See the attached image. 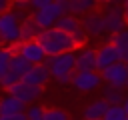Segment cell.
Wrapping results in <instances>:
<instances>
[{"label":"cell","instance_id":"obj_1","mask_svg":"<svg viewBox=\"0 0 128 120\" xmlns=\"http://www.w3.org/2000/svg\"><path fill=\"white\" fill-rule=\"evenodd\" d=\"M38 42L42 44L46 56H56V54H62V52H76V44L72 40L70 34L58 30V28H48V30H42L40 36H38Z\"/></svg>","mask_w":128,"mask_h":120},{"label":"cell","instance_id":"obj_2","mask_svg":"<svg viewBox=\"0 0 128 120\" xmlns=\"http://www.w3.org/2000/svg\"><path fill=\"white\" fill-rule=\"evenodd\" d=\"M44 64L52 78H56L60 84H70L76 72V52H62L56 56H46Z\"/></svg>","mask_w":128,"mask_h":120},{"label":"cell","instance_id":"obj_3","mask_svg":"<svg viewBox=\"0 0 128 120\" xmlns=\"http://www.w3.org/2000/svg\"><path fill=\"white\" fill-rule=\"evenodd\" d=\"M64 14H70V0H54L52 4L36 10L32 14V18L42 30H48V28H54L58 18Z\"/></svg>","mask_w":128,"mask_h":120},{"label":"cell","instance_id":"obj_4","mask_svg":"<svg viewBox=\"0 0 128 120\" xmlns=\"http://www.w3.org/2000/svg\"><path fill=\"white\" fill-rule=\"evenodd\" d=\"M20 24L22 18L16 10L0 14V46H18L20 44Z\"/></svg>","mask_w":128,"mask_h":120},{"label":"cell","instance_id":"obj_5","mask_svg":"<svg viewBox=\"0 0 128 120\" xmlns=\"http://www.w3.org/2000/svg\"><path fill=\"white\" fill-rule=\"evenodd\" d=\"M42 92H44V86L28 84V82H24V80H18V82L8 90V94H12L16 100H20V102L26 104V106L34 104V102L42 96Z\"/></svg>","mask_w":128,"mask_h":120},{"label":"cell","instance_id":"obj_6","mask_svg":"<svg viewBox=\"0 0 128 120\" xmlns=\"http://www.w3.org/2000/svg\"><path fill=\"white\" fill-rule=\"evenodd\" d=\"M102 16H104V30L110 36L126 30V18H124V12H122L120 4H108L106 12Z\"/></svg>","mask_w":128,"mask_h":120},{"label":"cell","instance_id":"obj_7","mask_svg":"<svg viewBox=\"0 0 128 120\" xmlns=\"http://www.w3.org/2000/svg\"><path fill=\"white\" fill-rule=\"evenodd\" d=\"M102 74L98 70H82V72H74L72 76V86L80 92H92L102 84Z\"/></svg>","mask_w":128,"mask_h":120},{"label":"cell","instance_id":"obj_8","mask_svg":"<svg viewBox=\"0 0 128 120\" xmlns=\"http://www.w3.org/2000/svg\"><path fill=\"white\" fill-rule=\"evenodd\" d=\"M100 74H102V80L110 86L124 88L128 84V64L126 62H116V64L108 66L106 70H102Z\"/></svg>","mask_w":128,"mask_h":120},{"label":"cell","instance_id":"obj_9","mask_svg":"<svg viewBox=\"0 0 128 120\" xmlns=\"http://www.w3.org/2000/svg\"><path fill=\"white\" fill-rule=\"evenodd\" d=\"M18 54L24 60H28L30 64H44V60H46V52H44V48L38 40L20 42L18 44Z\"/></svg>","mask_w":128,"mask_h":120},{"label":"cell","instance_id":"obj_10","mask_svg":"<svg viewBox=\"0 0 128 120\" xmlns=\"http://www.w3.org/2000/svg\"><path fill=\"white\" fill-rule=\"evenodd\" d=\"M116 62H120V56H118V50H116L114 44L106 42V44H102V46L96 50V70H98V72L106 70L108 66L116 64Z\"/></svg>","mask_w":128,"mask_h":120},{"label":"cell","instance_id":"obj_11","mask_svg":"<svg viewBox=\"0 0 128 120\" xmlns=\"http://www.w3.org/2000/svg\"><path fill=\"white\" fill-rule=\"evenodd\" d=\"M82 30L88 36H100L102 32H106L104 30V16L98 12H88L82 18Z\"/></svg>","mask_w":128,"mask_h":120},{"label":"cell","instance_id":"obj_12","mask_svg":"<svg viewBox=\"0 0 128 120\" xmlns=\"http://www.w3.org/2000/svg\"><path fill=\"white\" fill-rule=\"evenodd\" d=\"M82 70H96V50L94 48H78L76 52V72Z\"/></svg>","mask_w":128,"mask_h":120},{"label":"cell","instance_id":"obj_13","mask_svg":"<svg viewBox=\"0 0 128 120\" xmlns=\"http://www.w3.org/2000/svg\"><path fill=\"white\" fill-rule=\"evenodd\" d=\"M48 78H52L50 76V72H48V68H46V64H32L30 66V70L24 74V82H28V84H36V86H44L46 82H48Z\"/></svg>","mask_w":128,"mask_h":120},{"label":"cell","instance_id":"obj_14","mask_svg":"<svg viewBox=\"0 0 128 120\" xmlns=\"http://www.w3.org/2000/svg\"><path fill=\"white\" fill-rule=\"evenodd\" d=\"M42 28L34 22L32 16H28L26 20H22L20 24V42H28V40H38Z\"/></svg>","mask_w":128,"mask_h":120},{"label":"cell","instance_id":"obj_15","mask_svg":"<svg viewBox=\"0 0 128 120\" xmlns=\"http://www.w3.org/2000/svg\"><path fill=\"white\" fill-rule=\"evenodd\" d=\"M54 28H58V30H62V32H66V34L72 36V34H76V32L82 30V22L74 14H64V16L58 18V22H56Z\"/></svg>","mask_w":128,"mask_h":120},{"label":"cell","instance_id":"obj_16","mask_svg":"<svg viewBox=\"0 0 128 120\" xmlns=\"http://www.w3.org/2000/svg\"><path fill=\"white\" fill-rule=\"evenodd\" d=\"M26 104H22L20 100H16L12 94H6L0 98V116H8V114H18V112H26L24 110Z\"/></svg>","mask_w":128,"mask_h":120},{"label":"cell","instance_id":"obj_17","mask_svg":"<svg viewBox=\"0 0 128 120\" xmlns=\"http://www.w3.org/2000/svg\"><path fill=\"white\" fill-rule=\"evenodd\" d=\"M106 110H108V102H106L104 98L94 100V102H90V104L86 106V110H84V120H102V116L106 114Z\"/></svg>","mask_w":128,"mask_h":120},{"label":"cell","instance_id":"obj_18","mask_svg":"<svg viewBox=\"0 0 128 120\" xmlns=\"http://www.w3.org/2000/svg\"><path fill=\"white\" fill-rule=\"evenodd\" d=\"M110 44L116 46L118 56H120V62H126L128 64V30H122L118 34H112L110 36Z\"/></svg>","mask_w":128,"mask_h":120},{"label":"cell","instance_id":"obj_19","mask_svg":"<svg viewBox=\"0 0 128 120\" xmlns=\"http://www.w3.org/2000/svg\"><path fill=\"white\" fill-rule=\"evenodd\" d=\"M102 98L108 102V106H122V102H124V92H122V88H116V86H106L104 88V92H102Z\"/></svg>","mask_w":128,"mask_h":120},{"label":"cell","instance_id":"obj_20","mask_svg":"<svg viewBox=\"0 0 128 120\" xmlns=\"http://www.w3.org/2000/svg\"><path fill=\"white\" fill-rule=\"evenodd\" d=\"M14 54H18V46H0V80L10 70V60Z\"/></svg>","mask_w":128,"mask_h":120},{"label":"cell","instance_id":"obj_21","mask_svg":"<svg viewBox=\"0 0 128 120\" xmlns=\"http://www.w3.org/2000/svg\"><path fill=\"white\" fill-rule=\"evenodd\" d=\"M98 2L96 0H70V14L74 16H86L88 12L94 10Z\"/></svg>","mask_w":128,"mask_h":120},{"label":"cell","instance_id":"obj_22","mask_svg":"<svg viewBox=\"0 0 128 120\" xmlns=\"http://www.w3.org/2000/svg\"><path fill=\"white\" fill-rule=\"evenodd\" d=\"M30 66H32V64H30L28 60H24L20 54H14V56H12V60H10V72H14L20 80H22V78H24V74L30 70Z\"/></svg>","mask_w":128,"mask_h":120},{"label":"cell","instance_id":"obj_23","mask_svg":"<svg viewBox=\"0 0 128 120\" xmlns=\"http://www.w3.org/2000/svg\"><path fill=\"white\" fill-rule=\"evenodd\" d=\"M102 120H128V114H126V110L122 106H108Z\"/></svg>","mask_w":128,"mask_h":120},{"label":"cell","instance_id":"obj_24","mask_svg":"<svg viewBox=\"0 0 128 120\" xmlns=\"http://www.w3.org/2000/svg\"><path fill=\"white\" fill-rule=\"evenodd\" d=\"M44 112H46V108H42V106H38V104H30V106L26 108L28 120H44Z\"/></svg>","mask_w":128,"mask_h":120},{"label":"cell","instance_id":"obj_25","mask_svg":"<svg viewBox=\"0 0 128 120\" xmlns=\"http://www.w3.org/2000/svg\"><path fill=\"white\" fill-rule=\"evenodd\" d=\"M44 120H70L68 114L64 110H58V108H48L44 112Z\"/></svg>","mask_w":128,"mask_h":120},{"label":"cell","instance_id":"obj_26","mask_svg":"<svg viewBox=\"0 0 128 120\" xmlns=\"http://www.w3.org/2000/svg\"><path fill=\"white\" fill-rule=\"evenodd\" d=\"M18 80H20V78H18L14 72H10V70H8V72L2 76V80H0V86H2L4 90H10V88H12V86H14Z\"/></svg>","mask_w":128,"mask_h":120},{"label":"cell","instance_id":"obj_27","mask_svg":"<svg viewBox=\"0 0 128 120\" xmlns=\"http://www.w3.org/2000/svg\"><path fill=\"white\" fill-rule=\"evenodd\" d=\"M54 0H30L28 2V8H32L34 12L36 10H40V8H44V6H48V4H52Z\"/></svg>","mask_w":128,"mask_h":120},{"label":"cell","instance_id":"obj_28","mask_svg":"<svg viewBox=\"0 0 128 120\" xmlns=\"http://www.w3.org/2000/svg\"><path fill=\"white\" fill-rule=\"evenodd\" d=\"M0 120H28L26 112H18V114H8V116H0Z\"/></svg>","mask_w":128,"mask_h":120},{"label":"cell","instance_id":"obj_29","mask_svg":"<svg viewBox=\"0 0 128 120\" xmlns=\"http://www.w3.org/2000/svg\"><path fill=\"white\" fill-rule=\"evenodd\" d=\"M10 6H12V0H0V14L8 12V10H10Z\"/></svg>","mask_w":128,"mask_h":120},{"label":"cell","instance_id":"obj_30","mask_svg":"<svg viewBox=\"0 0 128 120\" xmlns=\"http://www.w3.org/2000/svg\"><path fill=\"white\" fill-rule=\"evenodd\" d=\"M28 2H30V0H12V4H14L18 10H24V8L28 6Z\"/></svg>","mask_w":128,"mask_h":120},{"label":"cell","instance_id":"obj_31","mask_svg":"<svg viewBox=\"0 0 128 120\" xmlns=\"http://www.w3.org/2000/svg\"><path fill=\"white\" fill-rule=\"evenodd\" d=\"M122 12H124V18H126V24H128V0H122Z\"/></svg>","mask_w":128,"mask_h":120},{"label":"cell","instance_id":"obj_32","mask_svg":"<svg viewBox=\"0 0 128 120\" xmlns=\"http://www.w3.org/2000/svg\"><path fill=\"white\" fill-rule=\"evenodd\" d=\"M96 2H100V4H118L122 0H96Z\"/></svg>","mask_w":128,"mask_h":120},{"label":"cell","instance_id":"obj_33","mask_svg":"<svg viewBox=\"0 0 128 120\" xmlns=\"http://www.w3.org/2000/svg\"><path fill=\"white\" fill-rule=\"evenodd\" d=\"M122 108H124V110H126V114H128V96L124 98V102H122Z\"/></svg>","mask_w":128,"mask_h":120},{"label":"cell","instance_id":"obj_34","mask_svg":"<svg viewBox=\"0 0 128 120\" xmlns=\"http://www.w3.org/2000/svg\"><path fill=\"white\" fill-rule=\"evenodd\" d=\"M126 86H128V84H126Z\"/></svg>","mask_w":128,"mask_h":120}]
</instances>
